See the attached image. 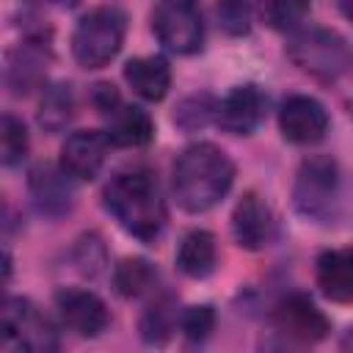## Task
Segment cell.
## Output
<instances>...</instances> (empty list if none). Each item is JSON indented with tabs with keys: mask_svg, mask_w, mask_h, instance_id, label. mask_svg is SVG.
I'll return each instance as SVG.
<instances>
[{
	"mask_svg": "<svg viewBox=\"0 0 353 353\" xmlns=\"http://www.w3.org/2000/svg\"><path fill=\"white\" fill-rule=\"evenodd\" d=\"M232 185H234V163L221 146L210 141H196L185 146L174 160L171 193L176 204L190 215H201L212 210L221 199H226Z\"/></svg>",
	"mask_w": 353,
	"mask_h": 353,
	"instance_id": "6da1fadb",
	"label": "cell"
},
{
	"mask_svg": "<svg viewBox=\"0 0 353 353\" xmlns=\"http://www.w3.org/2000/svg\"><path fill=\"white\" fill-rule=\"evenodd\" d=\"M102 199L116 223L141 243H154L165 229V201L154 174L146 168L116 174Z\"/></svg>",
	"mask_w": 353,
	"mask_h": 353,
	"instance_id": "7a4b0ae2",
	"label": "cell"
},
{
	"mask_svg": "<svg viewBox=\"0 0 353 353\" xmlns=\"http://www.w3.org/2000/svg\"><path fill=\"white\" fill-rule=\"evenodd\" d=\"M127 36V14L119 6H97L85 11L72 33V55L83 69L108 66Z\"/></svg>",
	"mask_w": 353,
	"mask_h": 353,
	"instance_id": "3957f363",
	"label": "cell"
},
{
	"mask_svg": "<svg viewBox=\"0 0 353 353\" xmlns=\"http://www.w3.org/2000/svg\"><path fill=\"white\" fill-rule=\"evenodd\" d=\"M287 58L301 72L317 80H336L350 63V50L336 30L320 25H303L295 33H290Z\"/></svg>",
	"mask_w": 353,
	"mask_h": 353,
	"instance_id": "277c9868",
	"label": "cell"
},
{
	"mask_svg": "<svg viewBox=\"0 0 353 353\" xmlns=\"http://www.w3.org/2000/svg\"><path fill=\"white\" fill-rule=\"evenodd\" d=\"M339 201V165L328 154H312L298 165L292 204L309 221H325Z\"/></svg>",
	"mask_w": 353,
	"mask_h": 353,
	"instance_id": "5b68a950",
	"label": "cell"
},
{
	"mask_svg": "<svg viewBox=\"0 0 353 353\" xmlns=\"http://www.w3.org/2000/svg\"><path fill=\"white\" fill-rule=\"evenodd\" d=\"M3 339L17 353H58L61 350L55 325L28 298H8L3 303Z\"/></svg>",
	"mask_w": 353,
	"mask_h": 353,
	"instance_id": "8992f818",
	"label": "cell"
},
{
	"mask_svg": "<svg viewBox=\"0 0 353 353\" xmlns=\"http://www.w3.org/2000/svg\"><path fill=\"white\" fill-rule=\"evenodd\" d=\"M152 30L157 36V41L174 52V55H193L201 50L204 44V22H201V11L193 3H179V0H168V3H157L152 8Z\"/></svg>",
	"mask_w": 353,
	"mask_h": 353,
	"instance_id": "52a82bcc",
	"label": "cell"
},
{
	"mask_svg": "<svg viewBox=\"0 0 353 353\" xmlns=\"http://www.w3.org/2000/svg\"><path fill=\"white\" fill-rule=\"evenodd\" d=\"M328 124L331 119L325 105L309 94H292L279 108V130L290 143L312 146L325 138Z\"/></svg>",
	"mask_w": 353,
	"mask_h": 353,
	"instance_id": "ba28073f",
	"label": "cell"
},
{
	"mask_svg": "<svg viewBox=\"0 0 353 353\" xmlns=\"http://www.w3.org/2000/svg\"><path fill=\"white\" fill-rule=\"evenodd\" d=\"M273 323L281 334H287L290 339L306 342V345L325 339L331 331V320L325 317V312L303 292L284 295L273 309Z\"/></svg>",
	"mask_w": 353,
	"mask_h": 353,
	"instance_id": "9c48e42d",
	"label": "cell"
},
{
	"mask_svg": "<svg viewBox=\"0 0 353 353\" xmlns=\"http://www.w3.org/2000/svg\"><path fill=\"white\" fill-rule=\"evenodd\" d=\"M28 190L36 210L47 218H63L74 207V179L52 163H36L28 174Z\"/></svg>",
	"mask_w": 353,
	"mask_h": 353,
	"instance_id": "30bf717a",
	"label": "cell"
},
{
	"mask_svg": "<svg viewBox=\"0 0 353 353\" xmlns=\"http://www.w3.org/2000/svg\"><path fill=\"white\" fill-rule=\"evenodd\" d=\"M55 306L61 314V323L74 331L77 336H99L110 325V312L105 301L83 287H69L55 295Z\"/></svg>",
	"mask_w": 353,
	"mask_h": 353,
	"instance_id": "8fae6325",
	"label": "cell"
},
{
	"mask_svg": "<svg viewBox=\"0 0 353 353\" xmlns=\"http://www.w3.org/2000/svg\"><path fill=\"white\" fill-rule=\"evenodd\" d=\"M265 108H268V97L262 94V88L254 83H243V85H234L218 102L215 121L229 135H251L262 124Z\"/></svg>",
	"mask_w": 353,
	"mask_h": 353,
	"instance_id": "7c38bea8",
	"label": "cell"
},
{
	"mask_svg": "<svg viewBox=\"0 0 353 353\" xmlns=\"http://www.w3.org/2000/svg\"><path fill=\"white\" fill-rule=\"evenodd\" d=\"M232 234L234 243L245 251H262L265 245L273 243L276 221L268 201L259 193L248 190L240 196V201L232 210Z\"/></svg>",
	"mask_w": 353,
	"mask_h": 353,
	"instance_id": "4fadbf2b",
	"label": "cell"
},
{
	"mask_svg": "<svg viewBox=\"0 0 353 353\" xmlns=\"http://www.w3.org/2000/svg\"><path fill=\"white\" fill-rule=\"evenodd\" d=\"M108 146H110V141H108L105 130H77L63 141L58 165L74 182H88L102 171Z\"/></svg>",
	"mask_w": 353,
	"mask_h": 353,
	"instance_id": "5bb4252c",
	"label": "cell"
},
{
	"mask_svg": "<svg viewBox=\"0 0 353 353\" xmlns=\"http://www.w3.org/2000/svg\"><path fill=\"white\" fill-rule=\"evenodd\" d=\"M47 66H50V44L44 41L41 33H33L25 41H19V47L8 55L6 83L17 97L30 94L33 88H44Z\"/></svg>",
	"mask_w": 353,
	"mask_h": 353,
	"instance_id": "9a60e30c",
	"label": "cell"
},
{
	"mask_svg": "<svg viewBox=\"0 0 353 353\" xmlns=\"http://www.w3.org/2000/svg\"><path fill=\"white\" fill-rule=\"evenodd\" d=\"M320 292L334 303H353V245L328 248L314 262Z\"/></svg>",
	"mask_w": 353,
	"mask_h": 353,
	"instance_id": "2e32d148",
	"label": "cell"
},
{
	"mask_svg": "<svg viewBox=\"0 0 353 353\" xmlns=\"http://www.w3.org/2000/svg\"><path fill=\"white\" fill-rule=\"evenodd\" d=\"M127 85L146 102H160L171 88V66L163 55H141L124 63Z\"/></svg>",
	"mask_w": 353,
	"mask_h": 353,
	"instance_id": "e0dca14e",
	"label": "cell"
},
{
	"mask_svg": "<svg viewBox=\"0 0 353 353\" xmlns=\"http://www.w3.org/2000/svg\"><path fill=\"white\" fill-rule=\"evenodd\" d=\"M105 135H108L110 146L138 149V146H146L154 138V121H152V116L143 108L121 105L116 113L108 116Z\"/></svg>",
	"mask_w": 353,
	"mask_h": 353,
	"instance_id": "ac0fdd59",
	"label": "cell"
},
{
	"mask_svg": "<svg viewBox=\"0 0 353 353\" xmlns=\"http://www.w3.org/2000/svg\"><path fill=\"white\" fill-rule=\"evenodd\" d=\"M218 265V245L207 229H193L179 240L176 248V268L188 279H204Z\"/></svg>",
	"mask_w": 353,
	"mask_h": 353,
	"instance_id": "d6986e66",
	"label": "cell"
},
{
	"mask_svg": "<svg viewBox=\"0 0 353 353\" xmlns=\"http://www.w3.org/2000/svg\"><path fill=\"white\" fill-rule=\"evenodd\" d=\"M179 317H182V314L176 312L174 295L160 292V295H154V298L146 303V309L141 312L138 334H141V339H143L146 345L160 347V345H165V342L174 336V331H176V325H179Z\"/></svg>",
	"mask_w": 353,
	"mask_h": 353,
	"instance_id": "ffe728a7",
	"label": "cell"
},
{
	"mask_svg": "<svg viewBox=\"0 0 353 353\" xmlns=\"http://www.w3.org/2000/svg\"><path fill=\"white\" fill-rule=\"evenodd\" d=\"M74 88L69 83H50L41 91L39 99V127L47 132H61L72 119H74Z\"/></svg>",
	"mask_w": 353,
	"mask_h": 353,
	"instance_id": "44dd1931",
	"label": "cell"
},
{
	"mask_svg": "<svg viewBox=\"0 0 353 353\" xmlns=\"http://www.w3.org/2000/svg\"><path fill=\"white\" fill-rule=\"evenodd\" d=\"M157 284V268L143 256H127L113 268V287L121 298L149 295Z\"/></svg>",
	"mask_w": 353,
	"mask_h": 353,
	"instance_id": "7402d4cb",
	"label": "cell"
},
{
	"mask_svg": "<svg viewBox=\"0 0 353 353\" xmlns=\"http://www.w3.org/2000/svg\"><path fill=\"white\" fill-rule=\"evenodd\" d=\"M28 127L22 119H17L14 113H3L0 119V160L6 168H14L25 160L28 154Z\"/></svg>",
	"mask_w": 353,
	"mask_h": 353,
	"instance_id": "603a6c76",
	"label": "cell"
},
{
	"mask_svg": "<svg viewBox=\"0 0 353 353\" xmlns=\"http://www.w3.org/2000/svg\"><path fill=\"white\" fill-rule=\"evenodd\" d=\"M218 113V102L210 97V94H193V97H185L176 110H174V124L185 132H196L201 127H207Z\"/></svg>",
	"mask_w": 353,
	"mask_h": 353,
	"instance_id": "cb8c5ba5",
	"label": "cell"
},
{
	"mask_svg": "<svg viewBox=\"0 0 353 353\" xmlns=\"http://www.w3.org/2000/svg\"><path fill=\"white\" fill-rule=\"evenodd\" d=\"M306 17H309L306 3H268V6H262V19L276 30L295 33L298 28H303Z\"/></svg>",
	"mask_w": 353,
	"mask_h": 353,
	"instance_id": "d4e9b609",
	"label": "cell"
},
{
	"mask_svg": "<svg viewBox=\"0 0 353 353\" xmlns=\"http://www.w3.org/2000/svg\"><path fill=\"white\" fill-rule=\"evenodd\" d=\"M179 328L185 334V339L190 342H201L210 336V331L215 328V309L210 303H199V306H188L179 317Z\"/></svg>",
	"mask_w": 353,
	"mask_h": 353,
	"instance_id": "484cf974",
	"label": "cell"
},
{
	"mask_svg": "<svg viewBox=\"0 0 353 353\" xmlns=\"http://www.w3.org/2000/svg\"><path fill=\"white\" fill-rule=\"evenodd\" d=\"M215 17L229 36H243L251 28V8L243 3H223L215 8Z\"/></svg>",
	"mask_w": 353,
	"mask_h": 353,
	"instance_id": "4316f807",
	"label": "cell"
},
{
	"mask_svg": "<svg viewBox=\"0 0 353 353\" xmlns=\"http://www.w3.org/2000/svg\"><path fill=\"white\" fill-rule=\"evenodd\" d=\"M91 105L97 108V113H102V116L108 119V116L116 113L124 102H121L116 85H110V83H97V85H91Z\"/></svg>",
	"mask_w": 353,
	"mask_h": 353,
	"instance_id": "83f0119b",
	"label": "cell"
},
{
	"mask_svg": "<svg viewBox=\"0 0 353 353\" xmlns=\"http://www.w3.org/2000/svg\"><path fill=\"white\" fill-rule=\"evenodd\" d=\"M339 350H342V353H353V328H347V331L342 334V339H339Z\"/></svg>",
	"mask_w": 353,
	"mask_h": 353,
	"instance_id": "f1b7e54d",
	"label": "cell"
}]
</instances>
